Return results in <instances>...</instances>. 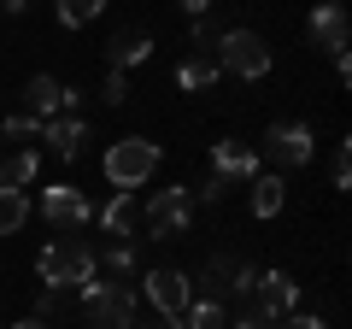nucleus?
<instances>
[{
  "label": "nucleus",
  "instance_id": "f03ea898",
  "mask_svg": "<svg viewBox=\"0 0 352 329\" xmlns=\"http://www.w3.org/2000/svg\"><path fill=\"white\" fill-rule=\"evenodd\" d=\"M82 306H88V317H94V329H135L141 323V294L129 288V282H106V277H94V282H82Z\"/></svg>",
  "mask_w": 352,
  "mask_h": 329
},
{
  "label": "nucleus",
  "instance_id": "7c9ffc66",
  "mask_svg": "<svg viewBox=\"0 0 352 329\" xmlns=\"http://www.w3.org/2000/svg\"><path fill=\"white\" fill-rule=\"evenodd\" d=\"M229 329H276V323H270V317H264L258 306H247V312H241V317H235Z\"/></svg>",
  "mask_w": 352,
  "mask_h": 329
},
{
  "label": "nucleus",
  "instance_id": "20e7f679",
  "mask_svg": "<svg viewBox=\"0 0 352 329\" xmlns=\"http://www.w3.org/2000/svg\"><path fill=\"white\" fill-rule=\"evenodd\" d=\"M141 224H147L153 241L188 235V224H194V189H188V182H170V189H159V194L147 200V212H141Z\"/></svg>",
  "mask_w": 352,
  "mask_h": 329
},
{
  "label": "nucleus",
  "instance_id": "b1692460",
  "mask_svg": "<svg viewBox=\"0 0 352 329\" xmlns=\"http://www.w3.org/2000/svg\"><path fill=\"white\" fill-rule=\"evenodd\" d=\"M0 136H6V141H36V136H41V118H30V112H12L6 124H0Z\"/></svg>",
  "mask_w": 352,
  "mask_h": 329
},
{
  "label": "nucleus",
  "instance_id": "c9c22d12",
  "mask_svg": "<svg viewBox=\"0 0 352 329\" xmlns=\"http://www.w3.org/2000/svg\"><path fill=\"white\" fill-rule=\"evenodd\" d=\"M88 329H94V323H88Z\"/></svg>",
  "mask_w": 352,
  "mask_h": 329
},
{
  "label": "nucleus",
  "instance_id": "473e14b6",
  "mask_svg": "<svg viewBox=\"0 0 352 329\" xmlns=\"http://www.w3.org/2000/svg\"><path fill=\"white\" fill-rule=\"evenodd\" d=\"M176 6H182L188 18H206V6H212V0H176Z\"/></svg>",
  "mask_w": 352,
  "mask_h": 329
},
{
  "label": "nucleus",
  "instance_id": "c85d7f7f",
  "mask_svg": "<svg viewBox=\"0 0 352 329\" xmlns=\"http://www.w3.org/2000/svg\"><path fill=\"white\" fill-rule=\"evenodd\" d=\"M329 177H335V189H352V147H346V141L335 147V164H329Z\"/></svg>",
  "mask_w": 352,
  "mask_h": 329
},
{
  "label": "nucleus",
  "instance_id": "9b49d317",
  "mask_svg": "<svg viewBox=\"0 0 352 329\" xmlns=\"http://www.w3.org/2000/svg\"><path fill=\"white\" fill-rule=\"evenodd\" d=\"M212 177H223V182H252L258 177V153L247 147V141H212Z\"/></svg>",
  "mask_w": 352,
  "mask_h": 329
},
{
  "label": "nucleus",
  "instance_id": "a211bd4d",
  "mask_svg": "<svg viewBox=\"0 0 352 329\" xmlns=\"http://www.w3.org/2000/svg\"><path fill=\"white\" fill-rule=\"evenodd\" d=\"M100 229L112 241H129V229H135V200H129V194H112V200L100 206Z\"/></svg>",
  "mask_w": 352,
  "mask_h": 329
},
{
  "label": "nucleus",
  "instance_id": "bb28decb",
  "mask_svg": "<svg viewBox=\"0 0 352 329\" xmlns=\"http://www.w3.org/2000/svg\"><path fill=\"white\" fill-rule=\"evenodd\" d=\"M252 282H258V265H241V259H235V270H229V294H235V300H252Z\"/></svg>",
  "mask_w": 352,
  "mask_h": 329
},
{
  "label": "nucleus",
  "instance_id": "6ab92c4d",
  "mask_svg": "<svg viewBox=\"0 0 352 329\" xmlns=\"http://www.w3.org/2000/svg\"><path fill=\"white\" fill-rule=\"evenodd\" d=\"M36 171H41V153H36V147L12 153V159H0V189H30Z\"/></svg>",
  "mask_w": 352,
  "mask_h": 329
},
{
  "label": "nucleus",
  "instance_id": "412c9836",
  "mask_svg": "<svg viewBox=\"0 0 352 329\" xmlns=\"http://www.w3.org/2000/svg\"><path fill=\"white\" fill-rule=\"evenodd\" d=\"M94 253H100V265L112 277H135V241H100Z\"/></svg>",
  "mask_w": 352,
  "mask_h": 329
},
{
  "label": "nucleus",
  "instance_id": "f704fd0d",
  "mask_svg": "<svg viewBox=\"0 0 352 329\" xmlns=\"http://www.w3.org/2000/svg\"><path fill=\"white\" fill-rule=\"evenodd\" d=\"M24 6H30V0H0V12H12V18L24 12Z\"/></svg>",
  "mask_w": 352,
  "mask_h": 329
},
{
  "label": "nucleus",
  "instance_id": "ddd939ff",
  "mask_svg": "<svg viewBox=\"0 0 352 329\" xmlns=\"http://www.w3.org/2000/svg\"><path fill=\"white\" fill-rule=\"evenodd\" d=\"M153 59V36L147 30H118L112 41H106V65H112V71H135V65H147Z\"/></svg>",
  "mask_w": 352,
  "mask_h": 329
},
{
  "label": "nucleus",
  "instance_id": "dca6fc26",
  "mask_svg": "<svg viewBox=\"0 0 352 329\" xmlns=\"http://www.w3.org/2000/svg\"><path fill=\"white\" fill-rule=\"evenodd\" d=\"M282 206H288V182L276 177V171H270V177H252V217H276Z\"/></svg>",
  "mask_w": 352,
  "mask_h": 329
},
{
  "label": "nucleus",
  "instance_id": "0eeeda50",
  "mask_svg": "<svg viewBox=\"0 0 352 329\" xmlns=\"http://www.w3.org/2000/svg\"><path fill=\"white\" fill-rule=\"evenodd\" d=\"M41 217H47L53 235H76L94 217V206H88V194L76 182H53V189H41Z\"/></svg>",
  "mask_w": 352,
  "mask_h": 329
},
{
  "label": "nucleus",
  "instance_id": "9d476101",
  "mask_svg": "<svg viewBox=\"0 0 352 329\" xmlns=\"http://www.w3.org/2000/svg\"><path fill=\"white\" fill-rule=\"evenodd\" d=\"M311 41L317 47L329 53V59H335V53H346V36H352V18H346V6H340V0H317L311 6Z\"/></svg>",
  "mask_w": 352,
  "mask_h": 329
},
{
  "label": "nucleus",
  "instance_id": "2f4dec72",
  "mask_svg": "<svg viewBox=\"0 0 352 329\" xmlns=\"http://www.w3.org/2000/svg\"><path fill=\"white\" fill-rule=\"evenodd\" d=\"M276 329H329V323H323V317H300V312H288Z\"/></svg>",
  "mask_w": 352,
  "mask_h": 329
},
{
  "label": "nucleus",
  "instance_id": "2eb2a0df",
  "mask_svg": "<svg viewBox=\"0 0 352 329\" xmlns=\"http://www.w3.org/2000/svg\"><path fill=\"white\" fill-rule=\"evenodd\" d=\"M217 76H223V65H217L212 53H194V59H182V65H176V89L200 94V89H212Z\"/></svg>",
  "mask_w": 352,
  "mask_h": 329
},
{
  "label": "nucleus",
  "instance_id": "5701e85b",
  "mask_svg": "<svg viewBox=\"0 0 352 329\" xmlns=\"http://www.w3.org/2000/svg\"><path fill=\"white\" fill-rule=\"evenodd\" d=\"M100 12H106V0H59V24H71V30L94 24Z\"/></svg>",
  "mask_w": 352,
  "mask_h": 329
},
{
  "label": "nucleus",
  "instance_id": "aec40b11",
  "mask_svg": "<svg viewBox=\"0 0 352 329\" xmlns=\"http://www.w3.org/2000/svg\"><path fill=\"white\" fill-rule=\"evenodd\" d=\"M30 224V194L24 189H0V235H18Z\"/></svg>",
  "mask_w": 352,
  "mask_h": 329
},
{
  "label": "nucleus",
  "instance_id": "39448f33",
  "mask_svg": "<svg viewBox=\"0 0 352 329\" xmlns=\"http://www.w3.org/2000/svg\"><path fill=\"white\" fill-rule=\"evenodd\" d=\"M212 59L223 65V71H235V76H247V83H258V76H270V41H264L258 30H223Z\"/></svg>",
  "mask_w": 352,
  "mask_h": 329
},
{
  "label": "nucleus",
  "instance_id": "4468645a",
  "mask_svg": "<svg viewBox=\"0 0 352 329\" xmlns=\"http://www.w3.org/2000/svg\"><path fill=\"white\" fill-rule=\"evenodd\" d=\"M30 118H59L65 112V83L59 76H30Z\"/></svg>",
  "mask_w": 352,
  "mask_h": 329
},
{
  "label": "nucleus",
  "instance_id": "4be33fe9",
  "mask_svg": "<svg viewBox=\"0 0 352 329\" xmlns=\"http://www.w3.org/2000/svg\"><path fill=\"white\" fill-rule=\"evenodd\" d=\"M182 329H229L223 300H188V312H182Z\"/></svg>",
  "mask_w": 352,
  "mask_h": 329
},
{
  "label": "nucleus",
  "instance_id": "f257e3e1",
  "mask_svg": "<svg viewBox=\"0 0 352 329\" xmlns=\"http://www.w3.org/2000/svg\"><path fill=\"white\" fill-rule=\"evenodd\" d=\"M36 277H41V288H82V282L100 277V253L82 235H53L36 253Z\"/></svg>",
  "mask_w": 352,
  "mask_h": 329
},
{
  "label": "nucleus",
  "instance_id": "6e6552de",
  "mask_svg": "<svg viewBox=\"0 0 352 329\" xmlns=\"http://www.w3.org/2000/svg\"><path fill=\"white\" fill-rule=\"evenodd\" d=\"M264 147H270V159H276V164H288V171H300V164L317 159V136L305 124H294V118H282V124L264 129Z\"/></svg>",
  "mask_w": 352,
  "mask_h": 329
},
{
  "label": "nucleus",
  "instance_id": "f3484780",
  "mask_svg": "<svg viewBox=\"0 0 352 329\" xmlns=\"http://www.w3.org/2000/svg\"><path fill=\"white\" fill-rule=\"evenodd\" d=\"M229 270H235V259H223V253L206 259L200 277H188L194 282V300H223V294H229Z\"/></svg>",
  "mask_w": 352,
  "mask_h": 329
},
{
  "label": "nucleus",
  "instance_id": "a878e982",
  "mask_svg": "<svg viewBox=\"0 0 352 329\" xmlns=\"http://www.w3.org/2000/svg\"><path fill=\"white\" fill-rule=\"evenodd\" d=\"M217 36H223V24H212V18H194V30H188L194 53H217Z\"/></svg>",
  "mask_w": 352,
  "mask_h": 329
},
{
  "label": "nucleus",
  "instance_id": "7ed1b4c3",
  "mask_svg": "<svg viewBox=\"0 0 352 329\" xmlns=\"http://www.w3.org/2000/svg\"><path fill=\"white\" fill-rule=\"evenodd\" d=\"M164 164V153H159V141H141V136H124V141H112L106 147V182H112L118 194H129V189H141V182L153 177Z\"/></svg>",
  "mask_w": 352,
  "mask_h": 329
},
{
  "label": "nucleus",
  "instance_id": "423d86ee",
  "mask_svg": "<svg viewBox=\"0 0 352 329\" xmlns=\"http://www.w3.org/2000/svg\"><path fill=\"white\" fill-rule=\"evenodd\" d=\"M141 300H147L159 317H182V312H188V300H194V282H188V270H176V265L147 270V277H141Z\"/></svg>",
  "mask_w": 352,
  "mask_h": 329
},
{
  "label": "nucleus",
  "instance_id": "c756f323",
  "mask_svg": "<svg viewBox=\"0 0 352 329\" xmlns=\"http://www.w3.org/2000/svg\"><path fill=\"white\" fill-rule=\"evenodd\" d=\"M223 189H229L223 177H206V182H194V200H206V206H217V200H223Z\"/></svg>",
  "mask_w": 352,
  "mask_h": 329
},
{
  "label": "nucleus",
  "instance_id": "cd10ccee",
  "mask_svg": "<svg viewBox=\"0 0 352 329\" xmlns=\"http://www.w3.org/2000/svg\"><path fill=\"white\" fill-rule=\"evenodd\" d=\"M100 100H106V106H124V100H129V76H124V71H106Z\"/></svg>",
  "mask_w": 352,
  "mask_h": 329
},
{
  "label": "nucleus",
  "instance_id": "1a4fd4ad",
  "mask_svg": "<svg viewBox=\"0 0 352 329\" xmlns=\"http://www.w3.org/2000/svg\"><path fill=\"white\" fill-rule=\"evenodd\" d=\"M252 306H258L270 323H282L288 312H300V282H294L288 270H258V282H252Z\"/></svg>",
  "mask_w": 352,
  "mask_h": 329
},
{
  "label": "nucleus",
  "instance_id": "f8f14e48",
  "mask_svg": "<svg viewBox=\"0 0 352 329\" xmlns=\"http://www.w3.org/2000/svg\"><path fill=\"white\" fill-rule=\"evenodd\" d=\"M41 141H47V153H53V159H76V153H82V141H88V124H82V112L41 118Z\"/></svg>",
  "mask_w": 352,
  "mask_h": 329
},
{
  "label": "nucleus",
  "instance_id": "393cba45",
  "mask_svg": "<svg viewBox=\"0 0 352 329\" xmlns=\"http://www.w3.org/2000/svg\"><path fill=\"white\" fill-rule=\"evenodd\" d=\"M71 306V288H41V300H36V312L30 317H41V323H53V317Z\"/></svg>",
  "mask_w": 352,
  "mask_h": 329
},
{
  "label": "nucleus",
  "instance_id": "72a5a7b5",
  "mask_svg": "<svg viewBox=\"0 0 352 329\" xmlns=\"http://www.w3.org/2000/svg\"><path fill=\"white\" fill-rule=\"evenodd\" d=\"M12 329H53V323H41V317H18Z\"/></svg>",
  "mask_w": 352,
  "mask_h": 329
}]
</instances>
